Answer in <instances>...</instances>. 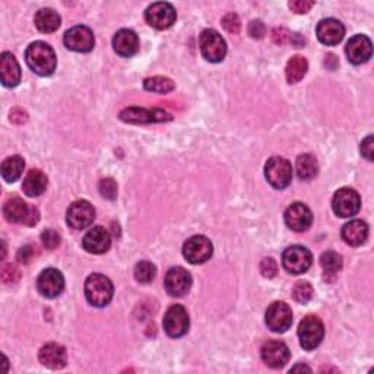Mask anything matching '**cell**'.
I'll return each instance as SVG.
<instances>
[{
  "mask_svg": "<svg viewBox=\"0 0 374 374\" xmlns=\"http://www.w3.org/2000/svg\"><path fill=\"white\" fill-rule=\"evenodd\" d=\"M25 61L34 73L40 77H50L54 73L57 59L50 44L44 41H36L28 46L25 52Z\"/></svg>",
  "mask_w": 374,
  "mask_h": 374,
  "instance_id": "obj_1",
  "label": "cell"
},
{
  "mask_svg": "<svg viewBox=\"0 0 374 374\" xmlns=\"http://www.w3.org/2000/svg\"><path fill=\"white\" fill-rule=\"evenodd\" d=\"M114 295L113 282L101 274L89 275L85 281V297L89 304L95 307L107 306Z\"/></svg>",
  "mask_w": 374,
  "mask_h": 374,
  "instance_id": "obj_2",
  "label": "cell"
},
{
  "mask_svg": "<svg viewBox=\"0 0 374 374\" xmlns=\"http://www.w3.org/2000/svg\"><path fill=\"white\" fill-rule=\"evenodd\" d=\"M3 215L9 222L25 224L28 227H34L40 219L38 209L36 206H28L21 198L13 196L3 205Z\"/></svg>",
  "mask_w": 374,
  "mask_h": 374,
  "instance_id": "obj_3",
  "label": "cell"
},
{
  "mask_svg": "<svg viewBox=\"0 0 374 374\" xmlns=\"http://www.w3.org/2000/svg\"><path fill=\"white\" fill-rule=\"evenodd\" d=\"M265 177L272 187L282 190L290 186L293 180V166L291 162L282 157H274L266 162Z\"/></svg>",
  "mask_w": 374,
  "mask_h": 374,
  "instance_id": "obj_4",
  "label": "cell"
},
{
  "mask_svg": "<svg viewBox=\"0 0 374 374\" xmlns=\"http://www.w3.org/2000/svg\"><path fill=\"white\" fill-rule=\"evenodd\" d=\"M298 338H300V345L306 351L318 348L325 338L323 322L314 314H309L298 326Z\"/></svg>",
  "mask_w": 374,
  "mask_h": 374,
  "instance_id": "obj_5",
  "label": "cell"
},
{
  "mask_svg": "<svg viewBox=\"0 0 374 374\" xmlns=\"http://www.w3.org/2000/svg\"><path fill=\"white\" fill-rule=\"evenodd\" d=\"M201 53L205 61L219 63L227 54V42L215 29H205L199 38Z\"/></svg>",
  "mask_w": 374,
  "mask_h": 374,
  "instance_id": "obj_6",
  "label": "cell"
},
{
  "mask_svg": "<svg viewBox=\"0 0 374 374\" xmlns=\"http://www.w3.org/2000/svg\"><path fill=\"white\" fill-rule=\"evenodd\" d=\"M313 263V254L303 246H293L282 254V266L293 275L307 272Z\"/></svg>",
  "mask_w": 374,
  "mask_h": 374,
  "instance_id": "obj_7",
  "label": "cell"
},
{
  "mask_svg": "<svg viewBox=\"0 0 374 374\" xmlns=\"http://www.w3.org/2000/svg\"><path fill=\"white\" fill-rule=\"evenodd\" d=\"M361 198L354 189L343 187L335 193L332 199V209L339 218H351L360 212Z\"/></svg>",
  "mask_w": 374,
  "mask_h": 374,
  "instance_id": "obj_8",
  "label": "cell"
},
{
  "mask_svg": "<svg viewBox=\"0 0 374 374\" xmlns=\"http://www.w3.org/2000/svg\"><path fill=\"white\" fill-rule=\"evenodd\" d=\"M162 325H164V331H166L167 335L171 338H180L186 335L189 331V325H190L187 310L180 304L171 306L166 311V314H164Z\"/></svg>",
  "mask_w": 374,
  "mask_h": 374,
  "instance_id": "obj_9",
  "label": "cell"
},
{
  "mask_svg": "<svg viewBox=\"0 0 374 374\" xmlns=\"http://www.w3.org/2000/svg\"><path fill=\"white\" fill-rule=\"evenodd\" d=\"M265 319L269 329L276 334L287 332L294 322L291 307L283 302H275L269 306Z\"/></svg>",
  "mask_w": 374,
  "mask_h": 374,
  "instance_id": "obj_10",
  "label": "cell"
},
{
  "mask_svg": "<svg viewBox=\"0 0 374 374\" xmlns=\"http://www.w3.org/2000/svg\"><path fill=\"white\" fill-rule=\"evenodd\" d=\"M214 253V246L209 238L205 235H194L190 237L185 243L183 254L185 259L192 265H201L211 259Z\"/></svg>",
  "mask_w": 374,
  "mask_h": 374,
  "instance_id": "obj_11",
  "label": "cell"
},
{
  "mask_svg": "<svg viewBox=\"0 0 374 374\" xmlns=\"http://www.w3.org/2000/svg\"><path fill=\"white\" fill-rule=\"evenodd\" d=\"M63 42L72 52L88 53L95 46V37L94 33L91 31V28H88L85 25H77L68 29L63 37Z\"/></svg>",
  "mask_w": 374,
  "mask_h": 374,
  "instance_id": "obj_12",
  "label": "cell"
},
{
  "mask_svg": "<svg viewBox=\"0 0 374 374\" xmlns=\"http://www.w3.org/2000/svg\"><path fill=\"white\" fill-rule=\"evenodd\" d=\"M145 20L153 28L162 31V29H169L174 25L177 13L173 5L167 2H157L148 6V9L145 10Z\"/></svg>",
  "mask_w": 374,
  "mask_h": 374,
  "instance_id": "obj_13",
  "label": "cell"
},
{
  "mask_svg": "<svg viewBox=\"0 0 374 374\" xmlns=\"http://www.w3.org/2000/svg\"><path fill=\"white\" fill-rule=\"evenodd\" d=\"M118 117L126 123L132 125H146V123H161V122H170L171 116L161 109H141V107H129L125 109Z\"/></svg>",
  "mask_w": 374,
  "mask_h": 374,
  "instance_id": "obj_14",
  "label": "cell"
},
{
  "mask_svg": "<svg viewBox=\"0 0 374 374\" xmlns=\"http://www.w3.org/2000/svg\"><path fill=\"white\" fill-rule=\"evenodd\" d=\"M66 219L73 230H85L94 222L95 209L86 201L73 202L68 209Z\"/></svg>",
  "mask_w": 374,
  "mask_h": 374,
  "instance_id": "obj_15",
  "label": "cell"
},
{
  "mask_svg": "<svg viewBox=\"0 0 374 374\" xmlns=\"http://www.w3.org/2000/svg\"><path fill=\"white\" fill-rule=\"evenodd\" d=\"M37 290L46 298H56L65 290V278L54 267L44 269L37 279Z\"/></svg>",
  "mask_w": 374,
  "mask_h": 374,
  "instance_id": "obj_16",
  "label": "cell"
},
{
  "mask_svg": "<svg viewBox=\"0 0 374 374\" xmlns=\"http://www.w3.org/2000/svg\"><path fill=\"white\" fill-rule=\"evenodd\" d=\"M164 287L170 295L183 297L192 287V275L180 266L171 267L164 279Z\"/></svg>",
  "mask_w": 374,
  "mask_h": 374,
  "instance_id": "obj_17",
  "label": "cell"
},
{
  "mask_svg": "<svg viewBox=\"0 0 374 374\" xmlns=\"http://www.w3.org/2000/svg\"><path fill=\"white\" fill-rule=\"evenodd\" d=\"M262 360L271 368H282L290 360V350L281 341H269L262 347Z\"/></svg>",
  "mask_w": 374,
  "mask_h": 374,
  "instance_id": "obj_18",
  "label": "cell"
},
{
  "mask_svg": "<svg viewBox=\"0 0 374 374\" xmlns=\"http://www.w3.org/2000/svg\"><path fill=\"white\" fill-rule=\"evenodd\" d=\"M313 215L307 205L304 203H293L286 211V224L293 231L303 233L311 227Z\"/></svg>",
  "mask_w": 374,
  "mask_h": 374,
  "instance_id": "obj_19",
  "label": "cell"
},
{
  "mask_svg": "<svg viewBox=\"0 0 374 374\" xmlns=\"http://www.w3.org/2000/svg\"><path fill=\"white\" fill-rule=\"evenodd\" d=\"M347 56L352 65H361L368 62L373 54V44L367 36L357 34L347 44Z\"/></svg>",
  "mask_w": 374,
  "mask_h": 374,
  "instance_id": "obj_20",
  "label": "cell"
},
{
  "mask_svg": "<svg viewBox=\"0 0 374 374\" xmlns=\"http://www.w3.org/2000/svg\"><path fill=\"white\" fill-rule=\"evenodd\" d=\"M316 36L325 46H336L345 37V26L342 25L341 21L334 18L322 20L318 24Z\"/></svg>",
  "mask_w": 374,
  "mask_h": 374,
  "instance_id": "obj_21",
  "label": "cell"
},
{
  "mask_svg": "<svg viewBox=\"0 0 374 374\" xmlns=\"http://www.w3.org/2000/svg\"><path fill=\"white\" fill-rule=\"evenodd\" d=\"M82 246L88 253L102 254L111 246V235L104 227H94L85 234Z\"/></svg>",
  "mask_w": 374,
  "mask_h": 374,
  "instance_id": "obj_22",
  "label": "cell"
},
{
  "mask_svg": "<svg viewBox=\"0 0 374 374\" xmlns=\"http://www.w3.org/2000/svg\"><path fill=\"white\" fill-rule=\"evenodd\" d=\"M38 360L44 367L52 370H61L68 363L66 350L62 345H59V343H47V345H44L40 350Z\"/></svg>",
  "mask_w": 374,
  "mask_h": 374,
  "instance_id": "obj_23",
  "label": "cell"
},
{
  "mask_svg": "<svg viewBox=\"0 0 374 374\" xmlns=\"http://www.w3.org/2000/svg\"><path fill=\"white\" fill-rule=\"evenodd\" d=\"M0 79L8 88L17 86L21 82V68L12 53H2L0 56Z\"/></svg>",
  "mask_w": 374,
  "mask_h": 374,
  "instance_id": "obj_24",
  "label": "cell"
},
{
  "mask_svg": "<svg viewBox=\"0 0 374 374\" xmlns=\"http://www.w3.org/2000/svg\"><path fill=\"white\" fill-rule=\"evenodd\" d=\"M114 52L122 57H132L139 50V38L132 29H120L113 38Z\"/></svg>",
  "mask_w": 374,
  "mask_h": 374,
  "instance_id": "obj_25",
  "label": "cell"
},
{
  "mask_svg": "<svg viewBox=\"0 0 374 374\" xmlns=\"http://www.w3.org/2000/svg\"><path fill=\"white\" fill-rule=\"evenodd\" d=\"M368 237V226L361 219H352L342 227L343 242L352 247L363 246Z\"/></svg>",
  "mask_w": 374,
  "mask_h": 374,
  "instance_id": "obj_26",
  "label": "cell"
},
{
  "mask_svg": "<svg viewBox=\"0 0 374 374\" xmlns=\"http://www.w3.org/2000/svg\"><path fill=\"white\" fill-rule=\"evenodd\" d=\"M47 176L44 174L41 170H31L29 171L22 183V190L29 198H37L40 194L47 190Z\"/></svg>",
  "mask_w": 374,
  "mask_h": 374,
  "instance_id": "obj_27",
  "label": "cell"
},
{
  "mask_svg": "<svg viewBox=\"0 0 374 374\" xmlns=\"http://www.w3.org/2000/svg\"><path fill=\"white\" fill-rule=\"evenodd\" d=\"M34 22H36V26L38 28V31H41L44 34H50V33H54V31H57L59 28H61L62 18L56 10L44 8L36 13Z\"/></svg>",
  "mask_w": 374,
  "mask_h": 374,
  "instance_id": "obj_28",
  "label": "cell"
},
{
  "mask_svg": "<svg viewBox=\"0 0 374 374\" xmlns=\"http://www.w3.org/2000/svg\"><path fill=\"white\" fill-rule=\"evenodd\" d=\"M25 169V161L20 155L9 157L3 161L2 164V176L5 178V182L8 183H15L20 180V177L22 176Z\"/></svg>",
  "mask_w": 374,
  "mask_h": 374,
  "instance_id": "obj_29",
  "label": "cell"
},
{
  "mask_svg": "<svg viewBox=\"0 0 374 374\" xmlns=\"http://www.w3.org/2000/svg\"><path fill=\"white\" fill-rule=\"evenodd\" d=\"M309 70V63L306 61V57L303 56H294L291 57L287 68H286V77L290 84H297L300 82Z\"/></svg>",
  "mask_w": 374,
  "mask_h": 374,
  "instance_id": "obj_30",
  "label": "cell"
},
{
  "mask_svg": "<svg viewBox=\"0 0 374 374\" xmlns=\"http://www.w3.org/2000/svg\"><path fill=\"white\" fill-rule=\"evenodd\" d=\"M319 166L316 157L311 154H304L297 158V176L300 177V180H311L318 176Z\"/></svg>",
  "mask_w": 374,
  "mask_h": 374,
  "instance_id": "obj_31",
  "label": "cell"
},
{
  "mask_svg": "<svg viewBox=\"0 0 374 374\" xmlns=\"http://www.w3.org/2000/svg\"><path fill=\"white\" fill-rule=\"evenodd\" d=\"M143 86L146 91L157 93V94H167L174 89V82L166 77H154V78L145 79Z\"/></svg>",
  "mask_w": 374,
  "mask_h": 374,
  "instance_id": "obj_32",
  "label": "cell"
},
{
  "mask_svg": "<svg viewBox=\"0 0 374 374\" xmlns=\"http://www.w3.org/2000/svg\"><path fill=\"white\" fill-rule=\"evenodd\" d=\"M320 265L323 267V271L329 275H334L336 272H339L342 269V258L341 254H338L334 250L325 251L320 258Z\"/></svg>",
  "mask_w": 374,
  "mask_h": 374,
  "instance_id": "obj_33",
  "label": "cell"
},
{
  "mask_svg": "<svg viewBox=\"0 0 374 374\" xmlns=\"http://www.w3.org/2000/svg\"><path fill=\"white\" fill-rule=\"evenodd\" d=\"M155 276H157V267L154 263L143 260L134 266V278H137V281H139L141 283L153 282Z\"/></svg>",
  "mask_w": 374,
  "mask_h": 374,
  "instance_id": "obj_34",
  "label": "cell"
},
{
  "mask_svg": "<svg viewBox=\"0 0 374 374\" xmlns=\"http://www.w3.org/2000/svg\"><path fill=\"white\" fill-rule=\"evenodd\" d=\"M313 287L306 281H298L293 288V297L297 303L307 304L313 298Z\"/></svg>",
  "mask_w": 374,
  "mask_h": 374,
  "instance_id": "obj_35",
  "label": "cell"
},
{
  "mask_svg": "<svg viewBox=\"0 0 374 374\" xmlns=\"http://www.w3.org/2000/svg\"><path fill=\"white\" fill-rule=\"evenodd\" d=\"M100 193L104 198L113 201L117 196V183L113 180V178H102L100 182Z\"/></svg>",
  "mask_w": 374,
  "mask_h": 374,
  "instance_id": "obj_36",
  "label": "cell"
},
{
  "mask_svg": "<svg viewBox=\"0 0 374 374\" xmlns=\"http://www.w3.org/2000/svg\"><path fill=\"white\" fill-rule=\"evenodd\" d=\"M222 26L226 28V31L230 34H238L242 29V22H240V18L231 12L222 18Z\"/></svg>",
  "mask_w": 374,
  "mask_h": 374,
  "instance_id": "obj_37",
  "label": "cell"
},
{
  "mask_svg": "<svg viewBox=\"0 0 374 374\" xmlns=\"http://www.w3.org/2000/svg\"><path fill=\"white\" fill-rule=\"evenodd\" d=\"M41 242L46 249L54 250L59 247V244H61L62 238H61V235H59L57 231L46 230V231H42V234H41Z\"/></svg>",
  "mask_w": 374,
  "mask_h": 374,
  "instance_id": "obj_38",
  "label": "cell"
},
{
  "mask_svg": "<svg viewBox=\"0 0 374 374\" xmlns=\"http://www.w3.org/2000/svg\"><path fill=\"white\" fill-rule=\"evenodd\" d=\"M37 254H38V249L34 244H26L18 250L17 258H18L20 263L26 265V263L31 262L37 256Z\"/></svg>",
  "mask_w": 374,
  "mask_h": 374,
  "instance_id": "obj_39",
  "label": "cell"
},
{
  "mask_svg": "<svg viewBox=\"0 0 374 374\" xmlns=\"http://www.w3.org/2000/svg\"><path fill=\"white\" fill-rule=\"evenodd\" d=\"M260 272L265 278H274L278 274V265L272 258H265L260 262Z\"/></svg>",
  "mask_w": 374,
  "mask_h": 374,
  "instance_id": "obj_40",
  "label": "cell"
},
{
  "mask_svg": "<svg viewBox=\"0 0 374 374\" xmlns=\"http://www.w3.org/2000/svg\"><path fill=\"white\" fill-rule=\"evenodd\" d=\"M272 38L278 46H283V44H287V42H293L294 34L290 33L286 28H275L272 31Z\"/></svg>",
  "mask_w": 374,
  "mask_h": 374,
  "instance_id": "obj_41",
  "label": "cell"
},
{
  "mask_svg": "<svg viewBox=\"0 0 374 374\" xmlns=\"http://www.w3.org/2000/svg\"><path fill=\"white\" fill-rule=\"evenodd\" d=\"M2 278L5 283H13L20 279V271L15 265H5L2 269Z\"/></svg>",
  "mask_w": 374,
  "mask_h": 374,
  "instance_id": "obj_42",
  "label": "cell"
},
{
  "mask_svg": "<svg viewBox=\"0 0 374 374\" xmlns=\"http://www.w3.org/2000/svg\"><path fill=\"white\" fill-rule=\"evenodd\" d=\"M249 34L253 38H263L266 34V26L262 21H251L249 25Z\"/></svg>",
  "mask_w": 374,
  "mask_h": 374,
  "instance_id": "obj_43",
  "label": "cell"
},
{
  "mask_svg": "<svg viewBox=\"0 0 374 374\" xmlns=\"http://www.w3.org/2000/svg\"><path fill=\"white\" fill-rule=\"evenodd\" d=\"M313 6L314 2H310V0H294V2H290V8L295 13H307Z\"/></svg>",
  "mask_w": 374,
  "mask_h": 374,
  "instance_id": "obj_44",
  "label": "cell"
},
{
  "mask_svg": "<svg viewBox=\"0 0 374 374\" xmlns=\"http://www.w3.org/2000/svg\"><path fill=\"white\" fill-rule=\"evenodd\" d=\"M374 138L373 137H367L363 142H361V154L363 157H366L368 161H373L374 158Z\"/></svg>",
  "mask_w": 374,
  "mask_h": 374,
  "instance_id": "obj_45",
  "label": "cell"
},
{
  "mask_svg": "<svg viewBox=\"0 0 374 374\" xmlns=\"http://www.w3.org/2000/svg\"><path fill=\"white\" fill-rule=\"evenodd\" d=\"M298 370H302V371H309V373L311 371L310 367H307V366H295V367L291 368V373H293V371H298Z\"/></svg>",
  "mask_w": 374,
  "mask_h": 374,
  "instance_id": "obj_46",
  "label": "cell"
}]
</instances>
